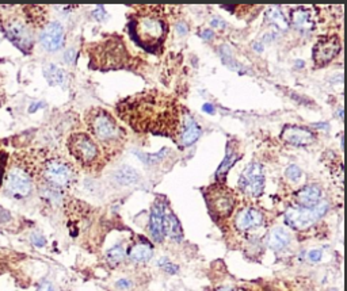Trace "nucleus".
I'll list each match as a JSON object with an SVG mask.
<instances>
[{"mask_svg":"<svg viewBox=\"0 0 347 291\" xmlns=\"http://www.w3.org/2000/svg\"><path fill=\"white\" fill-rule=\"evenodd\" d=\"M6 161H7L6 153H0V185H1L3 175H4V169H6Z\"/></svg>","mask_w":347,"mask_h":291,"instance_id":"32","label":"nucleus"},{"mask_svg":"<svg viewBox=\"0 0 347 291\" xmlns=\"http://www.w3.org/2000/svg\"><path fill=\"white\" fill-rule=\"evenodd\" d=\"M207 202L210 209L219 217H228L235 207L233 195L225 185H212L207 190Z\"/></svg>","mask_w":347,"mask_h":291,"instance_id":"9","label":"nucleus"},{"mask_svg":"<svg viewBox=\"0 0 347 291\" xmlns=\"http://www.w3.org/2000/svg\"><path fill=\"white\" fill-rule=\"evenodd\" d=\"M117 286L121 289H128V287H130V282L126 279H121L117 282Z\"/></svg>","mask_w":347,"mask_h":291,"instance_id":"37","label":"nucleus"},{"mask_svg":"<svg viewBox=\"0 0 347 291\" xmlns=\"http://www.w3.org/2000/svg\"><path fill=\"white\" fill-rule=\"evenodd\" d=\"M341 52V41L336 35L321 38L314 48V61L316 67H324Z\"/></svg>","mask_w":347,"mask_h":291,"instance_id":"11","label":"nucleus"},{"mask_svg":"<svg viewBox=\"0 0 347 291\" xmlns=\"http://www.w3.org/2000/svg\"><path fill=\"white\" fill-rule=\"evenodd\" d=\"M118 117L139 133L166 135L176 140L180 126L179 106L171 96L145 91L117 105Z\"/></svg>","mask_w":347,"mask_h":291,"instance_id":"1","label":"nucleus"},{"mask_svg":"<svg viewBox=\"0 0 347 291\" xmlns=\"http://www.w3.org/2000/svg\"><path fill=\"white\" fill-rule=\"evenodd\" d=\"M217 291H233V290H232V287H221V289H219Z\"/></svg>","mask_w":347,"mask_h":291,"instance_id":"42","label":"nucleus"},{"mask_svg":"<svg viewBox=\"0 0 347 291\" xmlns=\"http://www.w3.org/2000/svg\"><path fill=\"white\" fill-rule=\"evenodd\" d=\"M308 259L312 262V263H318L320 259H321V251L316 249V251H311L308 255Z\"/></svg>","mask_w":347,"mask_h":291,"instance_id":"34","label":"nucleus"},{"mask_svg":"<svg viewBox=\"0 0 347 291\" xmlns=\"http://www.w3.org/2000/svg\"><path fill=\"white\" fill-rule=\"evenodd\" d=\"M290 19L293 26L302 31H309L315 27V21L312 18V12L308 8L297 7L290 14Z\"/></svg>","mask_w":347,"mask_h":291,"instance_id":"19","label":"nucleus"},{"mask_svg":"<svg viewBox=\"0 0 347 291\" xmlns=\"http://www.w3.org/2000/svg\"><path fill=\"white\" fill-rule=\"evenodd\" d=\"M4 31L7 38L11 41L18 49H21L23 53H30L33 49L34 39L31 35L30 28L21 21L12 19L4 23Z\"/></svg>","mask_w":347,"mask_h":291,"instance_id":"10","label":"nucleus"},{"mask_svg":"<svg viewBox=\"0 0 347 291\" xmlns=\"http://www.w3.org/2000/svg\"><path fill=\"white\" fill-rule=\"evenodd\" d=\"M239 187L247 195L255 196V198L262 195L264 188L263 167L259 162H251L240 175Z\"/></svg>","mask_w":347,"mask_h":291,"instance_id":"8","label":"nucleus"},{"mask_svg":"<svg viewBox=\"0 0 347 291\" xmlns=\"http://www.w3.org/2000/svg\"><path fill=\"white\" fill-rule=\"evenodd\" d=\"M88 54L92 69H119L130 64V54L123 41L114 35L90 45Z\"/></svg>","mask_w":347,"mask_h":291,"instance_id":"3","label":"nucleus"},{"mask_svg":"<svg viewBox=\"0 0 347 291\" xmlns=\"http://www.w3.org/2000/svg\"><path fill=\"white\" fill-rule=\"evenodd\" d=\"M159 265L163 267V268L166 269L167 272H170V274H174V272L178 271V267H175L173 263H170L167 259H160V260H159Z\"/></svg>","mask_w":347,"mask_h":291,"instance_id":"31","label":"nucleus"},{"mask_svg":"<svg viewBox=\"0 0 347 291\" xmlns=\"http://www.w3.org/2000/svg\"><path fill=\"white\" fill-rule=\"evenodd\" d=\"M212 26L213 27H225V22L220 21V19H213Z\"/></svg>","mask_w":347,"mask_h":291,"instance_id":"38","label":"nucleus"},{"mask_svg":"<svg viewBox=\"0 0 347 291\" xmlns=\"http://www.w3.org/2000/svg\"><path fill=\"white\" fill-rule=\"evenodd\" d=\"M166 152H168L167 149H164V151H160L159 153H156V155H139L140 156L141 160H144V161L146 162V164H151V162H155V161H159L160 159H162L163 156H164V153Z\"/></svg>","mask_w":347,"mask_h":291,"instance_id":"30","label":"nucleus"},{"mask_svg":"<svg viewBox=\"0 0 347 291\" xmlns=\"http://www.w3.org/2000/svg\"><path fill=\"white\" fill-rule=\"evenodd\" d=\"M31 240H33L34 245H37V246H44V245H45V238H44L42 236L34 235L33 237H31Z\"/></svg>","mask_w":347,"mask_h":291,"instance_id":"36","label":"nucleus"},{"mask_svg":"<svg viewBox=\"0 0 347 291\" xmlns=\"http://www.w3.org/2000/svg\"><path fill=\"white\" fill-rule=\"evenodd\" d=\"M327 209H328V205L325 202H320L318 206L312 207V209L290 207L286 210L285 221L286 224L293 229H307L327 213Z\"/></svg>","mask_w":347,"mask_h":291,"instance_id":"5","label":"nucleus"},{"mask_svg":"<svg viewBox=\"0 0 347 291\" xmlns=\"http://www.w3.org/2000/svg\"><path fill=\"white\" fill-rule=\"evenodd\" d=\"M39 41L46 51L56 52L64 44V28L58 22L46 25L39 35Z\"/></svg>","mask_w":347,"mask_h":291,"instance_id":"13","label":"nucleus"},{"mask_svg":"<svg viewBox=\"0 0 347 291\" xmlns=\"http://www.w3.org/2000/svg\"><path fill=\"white\" fill-rule=\"evenodd\" d=\"M201 128L196 122V119L186 112L183 119H180L179 132L176 140L182 146H190L201 137Z\"/></svg>","mask_w":347,"mask_h":291,"instance_id":"14","label":"nucleus"},{"mask_svg":"<svg viewBox=\"0 0 347 291\" xmlns=\"http://www.w3.org/2000/svg\"><path fill=\"white\" fill-rule=\"evenodd\" d=\"M178 30H179V33L182 34V35H185V34L187 33V28H186L185 25H182V23H180V25H178Z\"/></svg>","mask_w":347,"mask_h":291,"instance_id":"40","label":"nucleus"},{"mask_svg":"<svg viewBox=\"0 0 347 291\" xmlns=\"http://www.w3.org/2000/svg\"><path fill=\"white\" fill-rule=\"evenodd\" d=\"M262 222H263V215L255 209L241 210L235 219L236 228L239 230H243V232L252 229V228H257L259 225H262Z\"/></svg>","mask_w":347,"mask_h":291,"instance_id":"17","label":"nucleus"},{"mask_svg":"<svg viewBox=\"0 0 347 291\" xmlns=\"http://www.w3.org/2000/svg\"><path fill=\"white\" fill-rule=\"evenodd\" d=\"M125 258V251L121 245L113 246L112 249L107 251V262L110 263L112 267H116L117 264H119Z\"/></svg>","mask_w":347,"mask_h":291,"instance_id":"27","label":"nucleus"},{"mask_svg":"<svg viewBox=\"0 0 347 291\" xmlns=\"http://www.w3.org/2000/svg\"><path fill=\"white\" fill-rule=\"evenodd\" d=\"M203 110L206 112H209V114H212L213 112V106L212 105H209V103H206V105H203V107H202Z\"/></svg>","mask_w":347,"mask_h":291,"instance_id":"41","label":"nucleus"},{"mask_svg":"<svg viewBox=\"0 0 347 291\" xmlns=\"http://www.w3.org/2000/svg\"><path fill=\"white\" fill-rule=\"evenodd\" d=\"M128 256L135 263H145L152 258V248L146 244H136L129 249Z\"/></svg>","mask_w":347,"mask_h":291,"instance_id":"24","label":"nucleus"},{"mask_svg":"<svg viewBox=\"0 0 347 291\" xmlns=\"http://www.w3.org/2000/svg\"><path fill=\"white\" fill-rule=\"evenodd\" d=\"M266 21L274 26L275 28H278L281 31H286L289 28V22L284 15V12L280 7H271L269 8V11L266 12Z\"/></svg>","mask_w":347,"mask_h":291,"instance_id":"23","label":"nucleus"},{"mask_svg":"<svg viewBox=\"0 0 347 291\" xmlns=\"http://www.w3.org/2000/svg\"><path fill=\"white\" fill-rule=\"evenodd\" d=\"M331 291H336V290H331Z\"/></svg>","mask_w":347,"mask_h":291,"instance_id":"44","label":"nucleus"},{"mask_svg":"<svg viewBox=\"0 0 347 291\" xmlns=\"http://www.w3.org/2000/svg\"><path fill=\"white\" fill-rule=\"evenodd\" d=\"M290 242V236L282 228H275L270 232L269 246L274 251H282Z\"/></svg>","mask_w":347,"mask_h":291,"instance_id":"21","label":"nucleus"},{"mask_svg":"<svg viewBox=\"0 0 347 291\" xmlns=\"http://www.w3.org/2000/svg\"><path fill=\"white\" fill-rule=\"evenodd\" d=\"M129 31L136 42L148 52H157L162 48L167 25L156 12H143L132 18Z\"/></svg>","mask_w":347,"mask_h":291,"instance_id":"2","label":"nucleus"},{"mask_svg":"<svg viewBox=\"0 0 347 291\" xmlns=\"http://www.w3.org/2000/svg\"><path fill=\"white\" fill-rule=\"evenodd\" d=\"M167 235L170 238L179 241L183 237V230L180 226L178 218L170 212L164 213V236Z\"/></svg>","mask_w":347,"mask_h":291,"instance_id":"20","label":"nucleus"},{"mask_svg":"<svg viewBox=\"0 0 347 291\" xmlns=\"http://www.w3.org/2000/svg\"><path fill=\"white\" fill-rule=\"evenodd\" d=\"M42 174H44L46 182L51 183L52 187H56V188L68 187L75 178L72 165L67 161L58 160V159L48 160L44 164Z\"/></svg>","mask_w":347,"mask_h":291,"instance_id":"6","label":"nucleus"},{"mask_svg":"<svg viewBox=\"0 0 347 291\" xmlns=\"http://www.w3.org/2000/svg\"><path fill=\"white\" fill-rule=\"evenodd\" d=\"M68 148L71 155L84 165H88L92 161H95L99 155L95 141L86 133H76L71 135V138L68 141Z\"/></svg>","mask_w":347,"mask_h":291,"instance_id":"7","label":"nucleus"},{"mask_svg":"<svg viewBox=\"0 0 347 291\" xmlns=\"http://www.w3.org/2000/svg\"><path fill=\"white\" fill-rule=\"evenodd\" d=\"M164 213H166L164 205L162 202H156L152 207L151 218H149V232L157 242H162L164 238Z\"/></svg>","mask_w":347,"mask_h":291,"instance_id":"16","label":"nucleus"},{"mask_svg":"<svg viewBox=\"0 0 347 291\" xmlns=\"http://www.w3.org/2000/svg\"><path fill=\"white\" fill-rule=\"evenodd\" d=\"M86 121L91 134L106 148V151H113L114 148L118 149L119 145H122L123 130L106 110L92 108L86 115Z\"/></svg>","mask_w":347,"mask_h":291,"instance_id":"4","label":"nucleus"},{"mask_svg":"<svg viewBox=\"0 0 347 291\" xmlns=\"http://www.w3.org/2000/svg\"><path fill=\"white\" fill-rule=\"evenodd\" d=\"M92 15H94V18L98 19V21H103V19L106 18V11H105L103 6H99L98 8H96L95 11L92 12Z\"/></svg>","mask_w":347,"mask_h":291,"instance_id":"33","label":"nucleus"},{"mask_svg":"<svg viewBox=\"0 0 347 291\" xmlns=\"http://www.w3.org/2000/svg\"><path fill=\"white\" fill-rule=\"evenodd\" d=\"M37 291H56V289H55V286L52 285L51 282H42L38 289H37Z\"/></svg>","mask_w":347,"mask_h":291,"instance_id":"35","label":"nucleus"},{"mask_svg":"<svg viewBox=\"0 0 347 291\" xmlns=\"http://www.w3.org/2000/svg\"><path fill=\"white\" fill-rule=\"evenodd\" d=\"M44 75H45L46 80H48V83L51 85L64 84L65 78H67V75H65V72L62 71L61 68L57 67L55 64L46 65V67L44 68Z\"/></svg>","mask_w":347,"mask_h":291,"instance_id":"25","label":"nucleus"},{"mask_svg":"<svg viewBox=\"0 0 347 291\" xmlns=\"http://www.w3.org/2000/svg\"><path fill=\"white\" fill-rule=\"evenodd\" d=\"M281 137L285 142L294 146H307L316 141V137L312 132L300 126H294V125H286L282 130Z\"/></svg>","mask_w":347,"mask_h":291,"instance_id":"15","label":"nucleus"},{"mask_svg":"<svg viewBox=\"0 0 347 291\" xmlns=\"http://www.w3.org/2000/svg\"><path fill=\"white\" fill-rule=\"evenodd\" d=\"M140 179V176L137 174V171L129 165H123L121 168H118L114 174V180L122 185H130L137 183Z\"/></svg>","mask_w":347,"mask_h":291,"instance_id":"22","label":"nucleus"},{"mask_svg":"<svg viewBox=\"0 0 347 291\" xmlns=\"http://www.w3.org/2000/svg\"><path fill=\"white\" fill-rule=\"evenodd\" d=\"M202 38L205 39H212L213 38V33L210 31V30H205L203 33H202Z\"/></svg>","mask_w":347,"mask_h":291,"instance_id":"39","label":"nucleus"},{"mask_svg":"<svg viewBox=\"0 0 347 291\" xmlns=\"http://www.w3.org/2000/svg\"><path fill=\"white\" fill-rule=\"evenodd\" d=\"M237 291H244V290H237Z\"/></svg>","mask_w":347,"mask_h":291,"instance_id":"43","label":"nucleus"},{"mask_svg":"<svg viewBox=\"0 0 347 291\" xmlns=\"http://www.w3.org/2000/svg\"><path fill=\"white\" fill-rule=\"evenodd\" d=\"M33 185L29 175L19 168H14L7 175V190L14 198H25L31 192Z\"/></svg>","mask_w":347,"mask_h":291,"instance_id":"12","label":"nucleus"},{"mask_svg":"<svg viewBox=\"0 0 347 291\" xmlns=\"http://www.w3.org/2000/svg\"><path fill=\"white\" fill-rule=\"evenodd\" d=\"M239 159H240V155H237V153H230V155H227V157L223 160L221 165H220L217 172H216V178L219 180H224L225 176L230 172V169L232 168V165H233Z\"/></svg>","mask_w":347,"mask_h":291,"instance_id":"26","label":"nucleus"},{"mask_svg":"<svg viewBox=\"0 0 347 291\" xmlns=\"http://www.w3.org/2000/svg\"><path fill=\"white\" fill-rule=\"evenodd\" d=\"M285 175L286 178L291 180V182H297V180H300V178H301V169L298 168L297 165H289L288 169H286Z\"/></svg>","mask_w":347,"mask_h":291,"instance_id":"29","label":"nucleus"},{"mask_svg":"<svg viewBox=\"0 0 347 291\" xmlns=\"http://www.w3.org/2000/svg\"><path fill=\"white\" fill-rule=\"evenodd\" d=\"M296 199L304 209H312L320 203L321 191L316 185H307L297 192Z\"/></svg>","mask_w":347,"mask_h":291,"instance_id":"18","label":"nucleus"},{"mask_svg":"<svg viewBox=\"0 0 347 291\" xmlns=\"http://www.w3.org/2000/svg\"><path fill=\"white\" fill-rule=\"evenodd\" d=\"M31 10L34 12L26 14L29 22L34 23V26H42V23L45 22V8L44 7H31Z\"/></svg>","mask_w":347,"mask_h":291,"instance_id":"28","label":"nucleus"}]
</instances>
